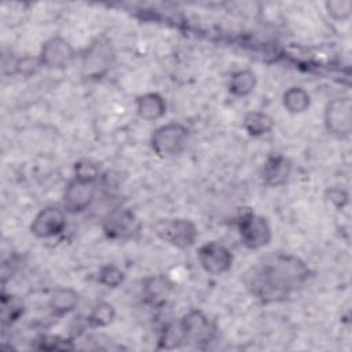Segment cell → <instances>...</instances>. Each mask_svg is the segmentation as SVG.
Masks as SVG:
<instances>
[{
    "label": "cell",
    "mask_w": 352,
    "mask_h": 352,
    "mask_svg": "<svg viewBox=\"0 0 352 352\" xmlns=\"http://www.w3.org/2000/svg\"><path fill=\"white\" fill-rule=\"evenodd\" d=\"M330 201L340 208V206H344V204L348 201V195L340 188H333L330 191Z\"/></svg>",
    "instance_id": "obj_28"
},
{
    "label": "cell",
    "mask_w": 352,
    "mask_h": 352,
    "mask_svg": "<svg viewBox=\"0 0 352 352\" xmlns=\"http://www.w3.org/2000/svg\"><path fill=\"white\" fill-rule=\"evenodd\" d=\"M173 292V283L165 275H148L142 282V297L151 308H164Z\"/></svg>",
    "instance_id": "obj_13"
},
{
    "label": "cell",
    "mask_w": 352,
    "mask_h": 352,
    "mask_svg": "<svg viewBox=\"0 0 352 352\" xmlns=\"http://www.w3.org/2000/svg\"><path fill=\"white\" fill-rule=\"evenodd\" d=\"M329 16L334 21H346L352 14L351 0H327L324 3Z\"/></svg>",
    "instance_id": "obj_26"
},
{
    "label": "cell",
    "mask_w": 352,
    "mask_h": 352,
    "mask_svg": "<svg viewBox=\"0 0 352 352\" xmlns=\"http://www.w3.org/2000/svg\"><path fill=\"white\" fill-rule=\"evenodd\" d=\"M66 228V210L56 206L41 209L30 223V232L40 239L60 235Z\"/></svg>",
    "instance_id": "obj_12"
},
{
    "label": "cell",
    "mask_w": 352,
    "mask_h": 352,
    "mask_svg": "<svg viewBox=\"0 0 352 352\" xmlns=\"http://www.w3.org/2000/svg\"><path fill=\"white\" fill-rule=\"evenodd\" d=\"M12 67H14L15 74L22 76V77H30V76L36 74L40 70V67H43V65H41V60L38 56L25 55V56L18 58L12 63Z\"/></svg>",
    "instance_id": "obj_25"
},
{
    "label": "cell",
    "mask_w": 352,
    "mask_h": 352,
    "mask_svg": "<svg viewBox=\"0 0 352 352\" xmlns=\"http://www.w3.org/2000/svg\"><path fill=\"white\" fill-rule=\"evenodd\" d=\"M309 268L297 256L271 253L254 263L243 275L249 293L263 304L282 302L301 289Z\"/></svg>",
    "instance_id": "obj_1"
},
{
    "label": "cell",
    "mask_w": 352,
    "mask_h": 352,
    "mask_svg": "<svg viewBox=\"0 0 352 352\" xmlns=\"http://www.w3.org/2000/svg\"><path fill=\"white\" fill-rule=\"evenodd\" d=\"M76 56L73 45L62 36H52L47 38L41 48L38 58L41 65L47 69H65Z\"/></svg>",
    "instance_id": "obj_10"
},
{
    "label": "cell",
    "mask_w": 352,
    "mask_h": 352,
    "mask_svg": "<svg viewBox=\"0 0 352 352\" xmlns=\"http://www.w3.org/2000/svg\"><path fill=\"white\" fill-rule=\"evenodd\" d=\"M179 323L183 330L184 342L195 348H205L216 337L217 327L199 309H190L183 315Z\"/></svg>",
    "instance_id": "obj_7"
},
{
    "label": "cell",
    "mask_w": 352,
    "mask_h": 352,
    "mask_svg": "<svg viewBox=\"0 0 352 352\" xmlns=\"http://www.w3.org/2000/svg\"><path fill=\"white\" fill-rule=\"evenodd\" d=\"M140 221L126 208H114L102 219V231L111 241L133 239L140 231Z\"/></svg>",
    "instance_id": "obj_6"
},
{
    "label": "cell",
    "mask_w": 352,
    "mask_h": 352,
    "mask_svg": "<svg viewBox=\"0 0 352 352\" xmlns=\"http://www.w3.org/2000/svg\"><path fill=\"white\" fill-rule=\"evenodd\" d=\"M236 227L242 243L250 250H258L267 246L272 239V230L268 220L253 212V209H243L238 219Z\"/></svg>",
    "instance_id": "obj_5"
},
{
    "label": "cell",
    "mask_w": 352,
    "mask_h": 352,
    "mask_svg": "<svg viewBox=\"0 0 352 352\" xmlns=\"http://www.w3.org/2000/svg\"><path fill=\"white\" fill-rule=\"evenodd\" d=\"M154 232L165 243L182 250L194 246L198 238L197 226L184 217L160 219L154 224Z\"/></svg>",
    "instance_id": "obj_4"
},
{
    "label": "cell",
    "mask_w": 352,
    "mask_h": 352,
    "mask_svg": "<svg viewBox=\"0 0 352 352\" xmlns=\"http://www.w3.org/2000/svg\"><path fill=\"white\" fill-rule=\"evenodd\" d=\"M184 344V336L183 330L180 327V323L177 322H169L166 323L158 336V348L160 349H176L180 348Z\"/></svg>",
    "instance_id": "obj_21"
},
{
    "label": "cell",
    "mask_w": 352,
    "mask_h": 352,
    "mask_svg": "<svg viewBox=\"0 0 352 352\" xmlns=\"http://www.w3.org/2000/svg\"><path fill=\"white\" fill-rule=\"evenodd\" d=\"M80 294L72 287H59L50 297V311L54 316H65L76 309Z\"/></svg>",
    "instance_id": "obj_16"
},
{
    "label": "cell",
    "mask_w": 352,
    "mask_h": 352,
    "mask_svg": "<svg viewBox=\"0 0 352 352\" xmlns=\"http://www.w3.org/2000/svg\"><path fill=\"white\" fill-rule=\"evenodd\" d=\"M135 109L142 120L157 121L165 116L166 102L164 96L157 92H146L136 96Z\"/></svg>",
    "instance_id": "obj_15"
},
{
    "label": "cell",
    "mask_w": 352,
    "mask_h": 352,
    "mask_svg": "<svg viewBox=\"0 0 352 352\" xmlns=\"http://www.w3.org/2000/svg\"><path fill=\"white\" fill-rule=\"evenodd\" d=\"M257 84V77L253 70L242 69L231 74L228 80V91L238 98H245L250 95Z\"/></svg>",
    "instance_id": "obj_18"
},
{
    "label": "cell",
    "mask_w": 352,
    "mask_h": 352,
    "mask_svg": "<svg viewBox=\"0 0 352 352\" xmlns=\"http://www.w3.org/2000/svg\"><path fill=\"white\" fill-rule=\"evenodd\" d=\"M37 342H38V345H37L38 349H47V351H54V349L70 351V349H74L73 340L62 338L59 336H43Z\"/></svg>",
    "instance_id": "obj_27"
},
{
    "label": "cell",
    "mask_w": 352,
    "mask_h": 352,
    "mask_svg": "<svg viewBox=\"0 0 352 352\" xmlns=\"http://www.w3.org/2000/svg\"><path fill=\"white\" fill-rule=\"evenodd\" d=\"M326 131L338 138L345 139L352 131V102L349 96H338L331 99L323 116Z\"/></svg>",
    "instance_id": "obj_8"
},
{
    "label": "cell",
    "mask_w": 352,
    "mask_h": 352,
    "mask_svg": "<svg viewBox=\"0 0 352 352\" xmlns=\"http://www.w3.org/2000/svg\"><path fill=\"white\" fill-rule=\"evenodd\" d=\"M197 258L201 268L210 276L227 274L234 263L231 250L219 241H209L197 250Z\"/></svg>",
    "instance_id": "obj_9"
},
{
    "label": "cell",
    "mask_w": 352,
    "mask_h": 352,
    "mask_svg": "<svg viewBox=\"0 0 352 352\" xmlns=\"http://www.w3.org/2000/svg\"><path fill=\"white\" fill-rule=\"evenodd\" d=\"M96 279L104 287L116 289L125 280V272L116 264H104L99 268Z\"/></svg>",
    "instance_id": "obj_22"
},
{
    "label": "cell",
    "mask_w": 352,
    "mask_h": 352,
    "mask_svg": "<svg viewBox=\"0 0 352 352\" xmlns=\"http://www.w3.org/2000/svg\"><path fill=\"white\" fill-rule=\"evenodd\" d=\"M116 52L111 40L106 36L96 37L81 55V77L88 81L102 80L113 67Z\"/></svg>",
    "instance_id": "obj_2"
},
{
    "label": "cell",
    "mask_w": 352,
    "mask_h": 352,
    "mask_svg": "<svg viewBox=\"0 0 352 352\" xmlns=\"http://www.w3.org/2000/svg\"><path fill=\"white\" fill-rule=\"evenodd\" d=\"M116 318V309L114 307L110 304V302H106V301H100V302H96L89 314L87 315L85 320H87V324L89 327H94V329H100V327H106L109 326L110 323H113Z\"/></svg>",
    "instance_id": "obj_20"
},
{
    "label": "cell",
    "mask_w": 352,
    "mask_h": 352,
    "mask_svg": "<svg viewBox=\"0 0 352 352\" xmlns=\"http://www.w3.org/2000/svg\"><path fill=\"white\" fill-rule=\"evenodd\" d=\"M274 120L264 111H249L243 116L242 126L253 138L270 133L274 129Z\"/></svg>",
    "instance_id": "obj_17"
},
{
    "label": "cell",
    "mask_w": 352,
    "mask_h": 352,
    "mask_svg": "<svg viewBox=\"0 0 352 352\" xmlns=\"http://www.w3.org/2000/svg\"><path fill=\"white\" fill-rule=\"evenodd\" d=\"M283 107L292 114H300L309 109L311 96L302 87H290L282 95Z\"/></svg>",
    "instance_id": "obj_19"
},
{
    "label": "cell",
    "mask_w": 352,
    "mask_h": 352,
    "mask_svg": "<svg viewBox=\"0 0 352 352\" xmlns=\"http://www.w3.org/2000/svg\"><path fill=\"white\" fill-rule=\"evenodd\" d=\"M74 179H78L81 182L88 183H96V180L100 177V166L92 161V160H78L74 164Z\"/></svg>",
    "instance_id": "obj_23"
},
{
    "label": "cell",
    "mask_w": 352,
    "mask_h": 352,
    "mask_svg": "<svg viewBox=\"0 0 352 352\" xmlns=\"http://www.w3.org/2000/svg\"><path fill=\"white\" fill-rule=\"evenodd\" d=\"M95 194V183L81 182L73 177L65 186L62 194V208L67 213H81L94 204Z\"/></svg>",
    "instance_id": "obj_11"
},
{
    "label": "cell",
    "mask_w": 352,
    "mask_h": 352,
    "mask_svg": "<svg viewBox=\"0 0 352 352\" xmlns=\"http://www.w3.org/2000/svg\"><path fill=\"white\" fill-rule=\"evenodd\" d=\"M293 170V162L289 157L282 154H272L267 157L263 169L261 179L263 183L268 187H280L283 186Z\"/></svg>",
    "instance_id": "obj_14"
},
{
    "label": "cell",
    "mask_w": 352,
    "mask_h": 352,
    "mask_svg": "<svg viewBox=\"0 0 352 352\" xmlns=\"http://www.w3.org/2000/svg\"><path fill=\"white\" fill-rule=\"evenodd\" d=\"M1 307H3V322L4 323H7V322L12 323V322L18 320L23 315V311H25L23 302L14 296L7 297L3 294Z\"/></svg>",
    "instance_id": "obj_24"
},
{
    "label": "cell",
    "mask_w": 352,
    "mask_h": 352,
    "mask_svg": "<svg viewBox=\"0 0 352 352\" xmlns=\"http://www.w3.org/2000/svg\"><path fill=\"white\" fill-rule=\"evenodd\" d=\"M190 131L182 122H168L155 128L150 136V146L161 158L179 155L187 147Z\"/></svg>",
    "instance_id": "obj_3"
}]
</instances>
